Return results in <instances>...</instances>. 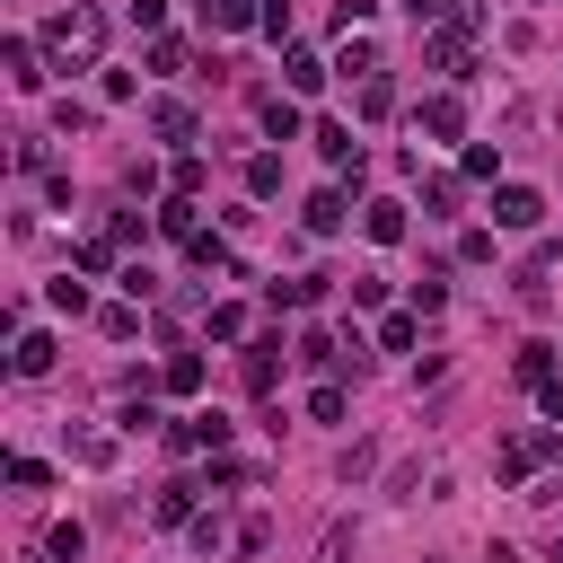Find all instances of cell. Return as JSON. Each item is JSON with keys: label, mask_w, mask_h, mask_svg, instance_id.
<instances>
[{"label": "cell", "mask_w": 563, "mask_h": 563, "mask_svg": "<svg viewBox=\"0 0 563 563\" xmlns=\"http://www.w3.org/2000/svg\"><path fill=\"white\" fill-rule=\"evenodd\" d=\"M97 44H106V18H97V9H62V18H44V53H53L62 70H97Z\"/></svg>", "instance_id": "6da1fadb"}, {"label": "cell", "mask_w": 563, "mask_h": 563, "mask_svg": "<svg viewBox=\"0 0 563 563\" xmlns=\"http://www.w3.org/2000/svg\"><path fill=\"white\" fill-rule=\"evenodd\" d=\"M563 457V431L554 422H528L510 449H501V484H528V466H554Z\"/></svg>", "instance_id": "7a4b0ae2"}, {"label": "cell", "mask_w": 563, "mask_h": 563, "mask_svg": "<svg viewBox=\"0 0 563 563\" xmlns=\"http://www.w3.org/2000/svg\"><path fill=\"white\" fill-rule=\"evenodd\" d=\"M537 220H545L537 185H493V229H537Z\"/></svg>", "instance_id": "3957f363"}, {"label": "cell", "mask_w": 563, "mask_h": 563, "mask_svg": "<svg viewBox=\"0 0 563 563\" xmlns=\"http://www.w3.org/2000/svg\"><path fill=\"white\" fill-rule=\"evenodd\" d=\"M422 132H431V141H466V97H457V88H431V97H422Z\"/></svg>", "instance_id": "277c9868"}, {"label": "cell", "mask_w": 563, "mask_h": 563, "mask_svg": "<svg viewBox=\"0 0 563 563\" xmlns=\"http://www.w3.org/2000/svg\"><path fill=\"white\" fill-rule=\"evenodd\" d=\"M167 440H176V449H211V457H220V449H229V413H185V422H167Z\"/></svg>", "instance_id": "5b68a950"}, {"label": "cell", "mask_w": 563, "mask_h": 563, "mask_svg": "<svg viewBox=\"0 0 563 563\" xmlns=\"http://www.w3.org/2000/svg\"><path fill=\"white\" fill-rule=\"evenodd\" d=\"M361 229H369V246H396V238H405V202H396V194H369V202H361Z\"/></svg>", "instance_id": "8992f818"}, {"label": "cell", "mask_w": 563, "mask_h": 563, "mask_svg": "<svg viewBox=\"0 0 563 563\" xmlns=\"http://www.w3.org/2000/svg\"><path fill=\"white\" fill-rule=\"evenodd\" d=\"M422 53H431V70H449V79H475V70H466V26H431V44H422Z\"/></svg>", "instance_id": "52a82bcc"}, {"label": "cell", "mask_w": 563, "mask_h": 563, "mask_svg": "<svg viewBox=\"0 0 563 563\" xmlns=\"http://www.w3.org/2000/svg\"><path fill=\"white\" fill-rule=\"evenodd\" d=\"M282 70H290V88H299V97H317V88L334 79V62H317L308 44H290V53H282Z\"/></svg>", "instance_id": "ba28073f"}, {"label": "cell", "mask_w": 563, "mask_h": 563, "mask_svg": "<svg viewBox=\"0 0 563 563\" xmlns=\"http://www.w3.org/2000/svg\"><path fill=\"white\" fill-rule=\"evenodd\" d=\"M150 132L158 141H194V106L185 97H150Z\"/></svg>", "instance_id": "9c48e42d"}, {"label": "cell", "mask_w": 563, "mask_h": 563, "mask_svg": "<svg viewBox=\"0 0 563 563\" xmlns=\"http://www.w3.org/2000/svg\"><path fill=\"white\" fill-rule=\"evenodd\" d=\"M308 141L325 150V167H352V176H361V141H352V123H317Z\"/></svg>", "instance_id": "30bf717a"}, {"label": "cell", "mask_w": 563, "mask_h": 563, "mask_svg": "<svg viewBox=\"0 0 563 563\" xmlns=\"http://www.w3.org/2000/svg\"><path fill=\"white\" fill-rule=\"evenodd\" d=\"M282 361H290V352H282V334H264V343H246V387L264 396V387L282 378Z\"/></svg>", "instance_id": "8fae6325"}, {"label": "cell", "mask_w": 563, "mask_h": 563, "mask_svg": "<svg viewBox=\"0 0 563 563\" xmlns=\"http://www.w3.org/2000/svg\"><path fill=\"white\" fill-rule=\"evenodd\" d=\"M0 62H9V88H44V62H35V44H26V35H9V44H0Z\"/></svg>", "instance_id": "7c38bea8"}, {"label": "cell", "mask_w": 563, "mask_h": 563, "mask_svg": "<svg viewBox=\"0 0 563 563\" xmlns=\"http://www.w3.org/2000/svg\"><path fill=\"white\" fill-rule=\"evenodd\" d=\"M457 176H475V185H501V141H466V150H457Z\"/></svg>", "instance_id": "4fadbf2b"}, {"label": "cell", "mask_w": 563, "mask_h": 563, "mask_svg": "<svg viewBox=\"0 0 563 563\" xmlns=\"http://www.w3.org/2000/svg\"><path fill=\"white\" fill-rule=\"evenodd\" d=\"M158 229H167L176 246H194V238H202V220H194V194H167V202H158Z\"/></svg>", "instance_id": "5bb4252c"}, {"label": "cell", "mask_w": 563, "mask_h": 563, "mask_svg": "<svg viewBox=\"0 0 563 563\" xmlns=\"http://www.w3.org/2000/svg\"><path fill=\"white\" fill-rule=\"evenodd\" d=\"M158 387H167V396H202V352H167Z\"/></svg>", "instance_id": "9a60e30c"}, {"label": "cell", "mask_w": 563, "mask_h": 563, "mask_svg": "<svg viewBox=\"0 0 563 563\" xmlns=\"http://www.w3.org/2000/svg\"><path fill=\"white\" fill-rule=\"evenodd\" d=\"M202 18L220 35H238V26H264V0H202Z\"/></svg>", "instance_id": "2e32d148"}, {"label": "cell", "mask_w": 563, "mask_h": 563, "mask_svg": "<svg viewBox=\"0 0 563 563\" xmlns=\"http://www.w3.org/2000/svg\"><path fill=\"white\" fill-rule=\"evenodd\" d=\"M246 194H255V202L282 194V150H255V158H246Z\"/></svg>", "instance_id": "e0dca14e"}, {"label": "cell", "mask_w": 563, "mask_h": 563, "mask_svg": "<svg viewBox=\"0 0 563 563\" xmlns=\"http://www.w3.org/2000/svg\"><path fill=\"white\" fill-rule=\"evenodd\" d=\"M9 369H18V378H44V369H53V334H18Z\"/></svg>", "instance_id": "ac0fdd59"}, {"label": "cell", "mask_w": 563, "mask_h": 563, "mask_svg": "<svg viewBox=\"0 0 563 563\" xmlns=\"http://www.w3.org/2000/svg\"><path fill=\"white\" fill-rule=\"evenodd\" d=\"M255 123H264L273 141H299V106H290V97H264V106H255Z\"/></svg>", "instance_id": "d6986e66"}, {"label": "cell", "mask_w": 563, "mask_h": 563, "mask_svg": "<svg viewBox=\"0 0 563 563\" xmlns=\"http://www.w3.org/2000/svg\"><path fill=\"white\" fill-rule=\"evenodd\" d=\"M308 229H317V238H334V229H343V185L308 194Z\"/></svg>", "instance_id": "ffe728a7"}, {"label": "cell", "mask_w": 563, "mask_h": 563, "mask_svg": "<svg viewBox=\"0 0 563 563\" xmlns=\"http://www.w3.org/2000/svg\"><path fill=\"white\" fill-rule=\"evenodd\" d=\"M510 369H519V387H545V378H554V343H519Z\"/></svg>", "instance_id": "44dd1931"}, {"label": "cell", "mask_w": 563, "mask_h": 563, "mask_svg": "<svg viewBox=\"0 0 563 563\" xmlns=\"http://www.w3.org/2000/svg\"><path fill=\"white\" fill-rule=\"evenodd\" d=\"M378 352H413V308H387L378 317Z\"/></svg>", "instance_id": "7402d4cb"}, {"label": "cell", "mask_w": 563, "mask_h": 563, "mask_svg": "<svg viewBox=\"0 0 563 563\" xmlns=\"http://www.w3.org/2000/svg\"><path fill=\"white\" fill-rule=\"evenodd\" d=\"M158 528H194V484H167L158 493Z\"/></svg>", "instance_id": "603a6c76"}, {"label": "cell", "mask_w": 563, "mask_h": 563, "mask_svg": "<svg viewBox=\"0 0 563 563\" xmlns=\"http://www.w3.org/2000/svg\"><path fill=\"white\" fill-rule=\"evenodd\" d=\"M185 537H194V554H220V545H229V519H220V510H194Z\"/></svg>", "instance_id": "cb8c5ba5"}, {"label": "cell", "mask_w": 563, "mask_h": 563, "mask_svg": "<svg viewBox=\"0 0 563 563\" xmlns=\"http://www.w3.org/2000/svg\"><path fill=\"white\" fill-rule=\"evenodd\" d=\"M185 255H194V264H202V273H229V264H238V255H229V238H211V229H202V238H194V246H185Z\"/></svg>", "instance_id": "d4e9b609"}, {"label": "cell", "mask_w": 563, "mask_h": 563, "mask_svg": "<svg viewBox=\"0 0 563 563\" xmlns=\"http://www.w3.org/2000/svg\"><path fill=\"white\" fill-rule=\"evenodd\" d=\"M202 325H211V343H238V334H246V308H238V299H220Z\"/></svg>", "instance_id": "484cf974"}, {"label": "cell", "mask_w": 563, "mask_h": 563, "mask_svg": "<svg viewBox=\"0 0 563 563\" xmlns=\"http://www.w3.org/2000/svg\"><path fill=\"white\" fill-rule=\"evenodd\" d=\"M343 413H352L343 387H308V422H343Z\"/></svg>", "instance_id": "4316f807"}, {"label": "cell", "mask_w": 563, "mask_h": 563, "mask_svg": "<svg viewBox=\"0 0 563 563\" xmlns=\"http://www.w3.org/2000/svg\"><path fill=\"white\" fill-rule=\"evenodd\" d=\"M440 308H449V282L422 273V282H413V317H440Z\"/></svg>", "instance_id": "83f0119b"}, {"label": "cell", "mask_w": 563, "mask_h": 563, "mask_svg": "<svg viewBox=\"0 0 563 563\" xmlns=\"http://www.w3.org/2000/svg\"><path fill=\"white\" fill-rule=\"evenodd\" d=\"M44 299H53V308H62V317H88V282H70V273H62V282H53V290H44Z\"/></svg>", "instance_id": "f1b7e54d"}, {"label": "cell", "mask_w": 563, "mask_h": 563, "mask_svg": "<svg viewBox=\"0 0 563 563\" xmlns=\"http://www.w3.org/2000/svg\"><path fill=\"white\" fill-rule=\"evenodd\" d=\"M70 457H79V466H114V440H106V431H79Z\"/></svg>", "instance_id": "f546056e"}, {"label": "cell", "mask_w": 563, "mask_h": 563, "mask_svg": "<svg viewBox=\"0 0 563 563\" xmlns=\"http://www.w3.org/2000/svg\"><path fill=\"white\" fill-rule=\"evenodd\" d=\"M9 484H18V493H44L53 466H44V457H9Z\"/></svg>", "instance_id": "4dcf8cb0"}, {"label": "cell", "mask_w": 563, "mask_h": 563, "mask_svg": "<svg viewBox=\"0 0 563 563\" xmlns=\"http://www.w3.org/2000/svg\"><path fill=\"white\" fill-rule=\"evenodd\" d=\"M387 106H396V88H387V70H378V79H361V114H369V123H378V114H387Z\"/></svg>", "instance_id": "1f68e13d"}, {"label": "cell", "mask_w": 563, "mask_h": 563, "mask_svg": "<svg viewBox=\"0 0 563 563\" xmlns=\"http://www.w3.org/2000/svg\"><path fill=\"white\" fill-rule=\"evenodd\" d=\"M457 194H466V176H431V185H422V202H431V211H457Z\"/></svg>", "instance_id": "d6a6232c"}, {"label": "cell", "mask_w": 563, "mask_h": 563, "mask_svg": "<svg viewBox=\"0 0 563 563\" xmlns=\"http://www.w3.org/2000/svg\"><path fill=\"white\" fill-rule=\"evenodd\" d=\"M114 422H123V431H158V422H167V413H158V405H150V396H132V405H123V413H114Z\"/></svg>", "instance_id": "836d02e7"}, {"label": "cell", "mask_w": 563, "mask_h": 563, "mask_svg": "<svg viewBox=\"0 0 563 563\" xmlns=\"http://www.w3.org/2000/svg\"><path fill=\"white\" fill-rule=\"evenodd\" d=\"M79 273H114V238H88L79 246Z\"/></svg>", "instance_id": "e575fe53"}, {"label": "cell", "mask_w": 563, "mask_h": 563, "mask_svg": "<svg viewBox=\"0 0 563 563\" xmlns=\"http://www.w3.org/2000/svg\"><path fill=\"white\" fill-rule=\"evenodd\" d=\"M114 282H123V299H150V290H158V273H150V264H123Z\"/></svg>", "instance_id": "d590c367"}, {"label": "cell", "mask_w": 563, "mask_h": 563, "mask_svg": "<svg viewBox=\"0 0 563 563\" xmlns=\"http://www.w3.org/2000/svg\"><path fill=\"white\" fill-rule=\"evenodd\" d=\"M264 545H273V519H264V510H255V519H246V528H238V554H264Z\"/></svg>", "instance_id": "8d00e7d4"}, {"label": "cell", "mask_w": 563, "mask_h": 563, "mask_svg": "<svg viewBox=\"0 0 563 563\" xmlns=\"http://www.w3.org/2000/svg\"><path fill=\"white\" fill-rule=\"evenodd\" d=\"M44 554H62V563H79V519H62V528L44 537Z\"/></svg>", "instance_id": "74e56055"}, {"label": "cell", "mask_w": 563, "mask_h": 563, "mask_svg": "<svg viewBox=\"0 0 563 563\" xmlns=\"http://www.w3.org/2000/svg\"><path fill=\"white\" fill-rule=\"evenodd\" d=\"M264 35H273V44L290 35V0H264Z\"/></svg>", "instance_id": "f35d334b"}, {"label": "cell", "mask_w": 563, "mask_h": 563, "mask_svg": "<svg viewBox=\"0 0 563 563\" xmlns=\"http://www.w3.org/2000/svg\"><path fill=\"white\" fill-rule=\"evenodd\" d=\"M537 413H545V422H563V378H545V387H537Z\"/></svg>", "instance_id": "ab89813d"}, {"label": "cell", "mask_w": 563, "mask_h": 563, "mask_svg": "<svg viewBox=\"0 0 563 563\" xmlns=\"http://www.w3.org/2000/svg\"><path fill=\"white\" fill-rule=\"evenodd\" d=\"M123 18H132V26H158V18H167V0H132Z\"/></svg>", "instance_id": "60d3db41"}, {"label": "cell", "mask_w": 563, "mask_h": 563, "mask_svg": "<svg viewBox=\"0 0 563 563\" xmlns=\"http://www.w3.org/2000/svg\"><path fill=\"white\" fill-rule=\"evenodd\" d=\"M317 563H352V528H334V537H325V554H317Z\"/></svg>", "instance_id": "b9f144b4"}]
</instances>
